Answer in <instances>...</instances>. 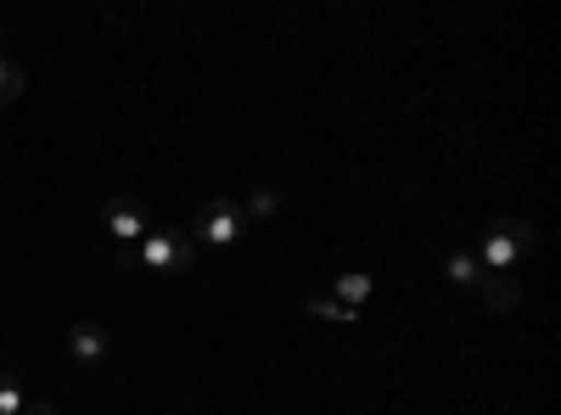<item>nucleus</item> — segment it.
<instances>
[{
	"instance_id": "1",
	"label": "nucleus",
	"mask_w": 561,
	"mask_h": 415,
	"mask_svg": "<svg viewBox=\"0 0 561 415\" xmlns=\"http://www.w3.org/2000/svg\"><path fill=\"white\" fill-rule=\"evenodd\" d=\"M534 242H539V230H534L528 219H500L489 237H483V247H478V264H483L489 275H511V269L528 258Z\"/></svg>"
},
{
	"instance_id": "2",
	"label": "nucleus",
	"mask_w": 561,
	"mask_h": 415,
	"mask_svg": "<svg viewBox=\"0 0 561 415\" xmlns=\"http://www.w3.org/2000/svg\"><path fill=\"white\" fill-rule=\"evenodd\" d=\"M135 258L147 264V269H163V275H185V269L197 264V242L180 237V230H169V224H152L147 237H140Z\"/></svg>"
},
{
	"instance_id": "3",
	"label": "nucleus",
	"mask_w": 561,
	"mask_h": 415,
	"mask_svg": "<svg viewBox=\"0 0 561 415\" xmlns=\"http://www.w3.org/2000/svg\"><path fill=\"white\" fill-rule=\"evenodd\" d=\"M242 230H248V219L237 203H203L192 214V242H203V247H230Z\"/></svg>"
},
{
	"instance_id": "4",
	"label": "nucleus",
	"mask_w": 561,
	"mask_h": 415,
	"mask_svg": "<svg viewBox=\"0 0 561 415\" xmlns=\"http://www.w3.org/2000/svg\"><path fill=\"white\" fill-rule=\"evenodd\" d=\"M68 354H73L79 365H90V371H96V365L113 359V337H107L102 326H90V320H79V326L68 332Z\"/></svg>"
},
{
	"instance_id": "5",
	"label": "nucleus",
	"mask_w": 561,
	"mask_h": 415,
	"mask_svg": "<svg viewBox=\"0 0 561 415\" xmlns=\"http://www.w3.org/2000/svg\"><path fill=\"white\" fill-rule=\"evenodd\" d=\"M147 219H140V208L135 203H124V197H113L107 203V237L118 242V247H140V237H147Z\"/></svg>"
},
{
	"instance_id": "6",
	"label": "nucleus",
	"mask_w": 561,
	"mask_h": 415,
	"mask_svg": "<svg viewBox=\"0 0 561 415\" xmlns=\"http://www.w3.org/2000/svg\"><path fill=\"white\" fill-rule=\"evenodd\" d=\"M478 298H483V309L511 314V309L523 303V281H517V275H483V281H478Z\"/></svg>"
},
{
	"instance_id": "7",
	"label": "nucleus",
	"mask_w": 561,
	"mask_h": 415,
	"mask_svg": "<svg viewBox=\"0 0 561 415\" xmlns=\"http://www.w3.org/2000/svg\"><path fill=\"white\" fill-rule=\"evenodd\" d=\"M304 314L325 320V326H354V320H359V309H348V303H337V298H314V303H304Z\"/></svg>"
},
{
	"instance_id": "8",
	"label": "nucleus",
	"mask_w": 561,
	"mask_h": 415,
	"mask_svg": "<svg viewBox=\"0 0 561 415\" xmlns=\"http://www.w3.org/2000/svg\"><path fill=\"white\" fill-rule=\"evenodd\" d=\"M370 292H377V281H370L365 269H348L343 281H337V303H348V309H359V303H365Z\"/></svg>"
},
{
	"instance_id": "9",
	"label": "nucleus",
	"mask_w": 561,
	"mask_h": 415,
	"mask_svg": "<svg viewBox=\"0 0 561 415\" xmlns=\"http://www.w3.org/2000/svg\"><path fill=\"white\" fill-rule=\"evenodd\" d=\"M483 275H489V269L478 264V253H455V258H449V281H455V287H478Z\"/></svg>"
},
{
	"instance_id": "10",
	"label": "nucleus",
	"mask_w": 561,
	"mask_h": 415,
	"mask_svg": "<svg viewBox=\"0 0 561 415\" xmlns=\"http://www.w3.org/2000/svg\"><path fill=\"white\" fill-rule=\"evenodd\" d=\"M23 84H28V73H23L18 62H7V57H0V107H12V102L23 96Z\"/></svg>"
},
{
	"instance_id": "11",
	"label": "nucleus",
	"mask_w": 561,
	"mask_h": 415,
	"mask_svg": "<svg viewBox=\"0 0 561 415\" xmlns=\"http://www.w3.org/2000/svg\"><path fill=\"white\" fill-rule=\"evenodd\" d=\"M23 410H28V393L18 388L12 371H0V415H23Z\"/></svg>"
},
{
	"instance_id": "12",
	"label": "nucleus",
	"mask_w": 561,
	"mask_h": 415,
	"mask_svg": "<svg viewBox=\"0 0 561 415\" xmlns=\"http://www.w3.org/2000/svg\"><path fill=\"white\" fill-rule=\"evenodd\" d=\"M275 208H280V203H275V192H253V197H248V208H242V219H275Z\"/></svg>"
},
{
	"instance_id": "13",
	"label": "nucleus",
	"mask_w": 561,
	"mask_h": 415,
	"mask_svg": "<svg viewBox=\"0 0 561 415\" xmlns=\"http://www.w3.org/2000/svg\"><path fill=\"white\" fill-rule=\"evenodd\" d=\"M23 415H57V410H51V404H34V399H28V410H23Z\"/></svg>"
},
{
	"instance_id": "14",
	"label": "nucleus",
	"mask_w": 561,
	"mask_h": 415,
	"mask_svg": "<svg viewBox=\"0 0 561 415\" xmlns=\"http://www.w3.org/2000/svg\"><path fill=\"white\" fill-rule=\"evenodd\" d=\"M0 39H7V34H0Z\"/></svg>"
}]
</instances>
